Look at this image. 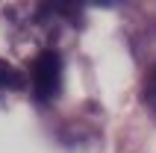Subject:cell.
Listing matches in <instances>:
<instances>
[{"instance_id":"cell-1","label":"cell","mask_w":156,"mask_h":153,"mask_svg":"<svg viewBox=\"0 0 156 153\" xmlns=\"http://www.w3.org/2000/svg\"><path fill=\"white\" fill-rule=\"evenodd\" d=\"M30 88H33V100L38 103H50L62 88V56L59 50H41L33 59L30 68Z\"/></svg>"},{"instance_id":"cell-2","label":"cell","mask_w":156,"mask_h":153,"mask_svg":"<svg viewBox=\"0 0 156 153\" xmlns=\"http://www.w3.org/2000/svg\"><path fill=\"white\" fill-rule=\"evenodd\" d=\"M27 83H30V80L21 74V68H15V65L6 62V59H0V100H3L6 94H12V91L27 88Z\"/></svg>"},{"instance_id":"cell-3","label":"cell","mask_w":156,"mask_h":153,"mask_svg":"<svg viewBox=\"0 0 156 153\" xmlns=\"http://www.w3.org/2000/svg\"><path fill=\"white\" fill-rule=\"evenodd\" d=\"M141 100H144V106H147V109L156 115V65L150 68L147 80H144V88H141Z\"/></svg>"}]
</instances>
